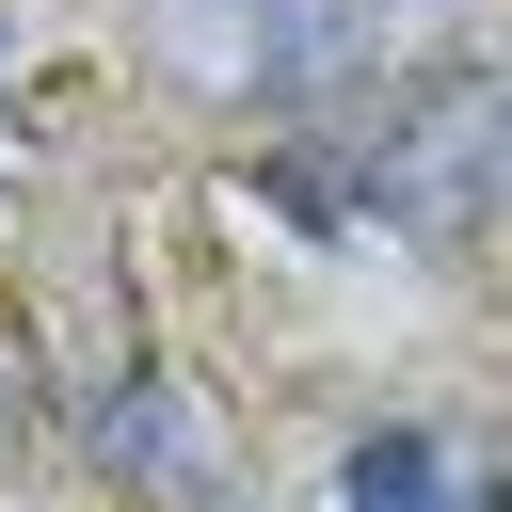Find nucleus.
Listing matches in <instances>:
<instances>
[{"label": "nucleus", "mask_w": 512, "mask_h": 512, "mask_svg": "<svg viewBox=\"0 0 512 512\" xmlns=\"http://www.w3.org/2000/svg\"><path fill=\"white\" fill-rule=\"evenodd\" d=\"M336 176V160H320ZM496 192H512V64H432V80H400L368 128H352V176H336V208H368L384 240H480L496 224Z\"/></svg>", "instance_id": "1"}, {"label": "nucleus", "mask_w": 512, "mask_h": 512, "mask_svg": "<svg viewBox=\"0 0 512 512\" xmlns=\"http://www.w3.org/2000/svg\"><path fill=\"white\" fill-rule=\"evenodd\" d=\"M176 48L224 96H336L368 64V0H176Z\"/></svg>", "instance_id": "2"}, {"label": "nucleus", "mask_w": 512, "mask_h": 512, "mask_svg": "<svg viewBox=\"0 0 512 512\" xmlns=\"http://www.w3.org/2000/svg\"><path fill=\"white\" fill-rule=\"evenodd\" d=\"M336 496H352V512H464V496H448V448H432V432H368V448L336 464Z\"/></svg>", "instance_id": "3"}, {"label": "nucleus", "mask_w": 512, "mask_h": 512, "mask_svg": "<svg viewBox=\"0 0 512 512\" xmlns=\"http://www.w3.org/2000/svg\"><path fill=\"white\" fill-rule=\"evenodd\" d=\"M112 448H128L160 496H208V448H192V416H176L160 384H128V400H112Z\"/></svg>", "instance_id": "4"}, {"label": "nucleus", "mask_w": 512, "mask_h": 512, "mask_svg": "<svg viewBox=\"0 0 512 512\" xmlns=\"http://www.w3.org/2000/svg\"><path fill=\"white\" fill-rule=\"evenodd\" d=\"M464 512H512V480H480V496H464Z\"/></svg>", "instance_id": "5"}]
</instances>
